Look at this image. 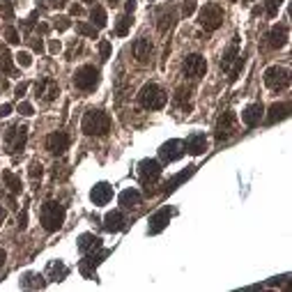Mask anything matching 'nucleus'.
Segmentation results:
<instances>
[{
  "label": "nucleus",
  "instance_id": "obj_1",
  "mask_svg": "<svg viewBox=\"0 0 292 292\" xmlns=\"http://www.w3.org/2000/svg\"><path fill=\"white\" fill-rule=\"evenodd\" d=\"M81 129H83V134H88V136H104V134H108V129H111V118L99 108H90L88 113L83 115Z\"/></svg>",
  "mask_w": 292,
  "mask_h": 292
},
{
  "label": "nucleus",
  "instance_id": "obj_2",
  "mask_svg": "<svg viewBox=\"0 0 292 292\" xmlns=\"http://www.w3.org/2000/svg\"><path fill=\"white\" fill-rule=\"evenodd\" d=\"M40 221L46 233H55V230L62 228V223H64V207L60 203H55V200H49V203L42 205Z\"/></svg>",
  "mask_w": 292,
  "mask_h": 292
},
{
  "label": "nucleus",
  "instance_id": "obj_3",
  "mask_svg": "<svg viewBox=\"0 0 292 292\" xmlns=\"http://www.w3.org/2000/svg\"><path fill=\"white\" fill-rule=\"evenodd\" d=\"M138 101L143 108L148 111H159V108H164L166 101H168V94H166V90H161L157 83H148L140 88L138 92Z\"/></svg>",
  "mask_w": 292,
  "mask_h": 292
},
{
  "label": "nucleus",
  "instance_id": "obj_4",
  "mask_svg": "<svg viewBox=\"0 0 292 292\" xmlns=\"http://www.w3.org/2000/svg\"><path fill=\"white\" fill-rule=\"evenodd\" d=\"M74 85L83 92H92L97 85H99V69L92 67V64H83L79 67L74 74Z\"/></svg>",
  "mask_w": 292,
  "mask_h": 292
},
{
  "label": "nucleus",
  "instance_id": "obj_5",
  "mask_svg": "<svg viewBox=\"0 0 292 292\" xmlns=\"http://www.w3.org/2000/svg\"><path fill=\"white\" fill-rule=\"evenodd\" d=\"M221 23H223V10L218 5H214V3H207V5L200 10V25H203L207 32H212V30H216Z\"/></svg>",
  "mask_w": 292,
  "mask_h": 292
},
{
  "label": "nucleus",
  "instance_id": "obj_6",
  "mask_svg": "<svg viewBox=\"0 0 292 292\" xmlns=\"http://www.w3.org/2000/svg\"><path fill=\"white\" fill-rule=\"evenodd\" d=\"M265 85L272 90H285L287 85H290V74H287V69H283V67H278V64H274V67H269L267 71H265Z\"/></svg>",
  "mask_w": 292,
  "mask_h": 292
},
{
  "label": "nucleus",
  "instance_id": "obj_7",
  "mask_svg": "<svg viewBox=\"0 0 292 292\" xmlns=\"http://www.w3.org/2000/svg\"><path fill=\"white\" fill-rule=\"evenodd\" d=\"M184 152H187L184 140L173 138V140H168V143H164L161 148H159V159H161L164 164H173V161H177V159L184 157Z\"/></svg>",
  "mask_w": 292,
  "mask_h": 292
},
{
  "label": "nucleus",
  "instance_id": "obj_8",
  "mask_svg": "<svg viewBox=\"0 0 292 292\" xmlns=\"http://www.w3.org/2000/svg\"><path fill=\"white\" fill-rule=\"evenodd\" d=\"M25 138H28V129L25 127H10L5 134V145L7 152H23L25 148Z\"/></svg>",
  "mask_w": 292,
  "mask_h": 292
},
{
  "label": "nucleus",
  "instance_id": "obj_9",
  "mask_svg": "<svg viewBox=\"0 0 292 292\" xmlns=\"http://www.w3.org/2000/svg\"><path fill=\"white\" fill-rule=\"evenodd\" d=\"M205 71H207V60L203 58V55L198 53H191L187 55V60H184V74L189 76V79H200V76H205Z\"/></svg>",
  "mask_w": 292,
  "mask_h": 292
},
{
  "label": "nucleus",
  "instance_id": "obj_10",
  "mask_svg": "<svg viewBox=\"0 0 292 292\" xmlns=\"http://www.w3.org/2000/svg\"><path fill=\"white\" fill-rule=\"evenodd\" d=\"M60 94V88H58V83H55L53 79H40L35 83V97L37 99H44V101H53L55 97Z\"/></svg>",
  "mask_w": 292,
  "mask_h": 292
},
{
  "label": "nucleus",
  "instance_id": "obj_11",
  "mask_svg": "<svg viewBox=\"0 0 292 292\" xmlns=\"http://www.w3.org/2000/svg\"><path fill=\"white\" fill-rule=\"evenodd\" d=\"M138 175H140V182H143V184L157 182L159 175H161V164L154 161V159H143L140 166H138Z\"/></svg>",
  "mask_w": 292,
  "mask_h": 292
},
{
  "label": "nucleus",
  "instance_id": "obj_12",
  "mask_svg": "<svg viewBox=\"0 0 292 292\" xmlns=\"http://www.w3.org/2000/svg\"><path fill=\"white\" fill-rule=\"evenodd\" d=\"M235 129H237V115H235L233 111L223 113L216 122V140L228 138L230 134H235Z\"/></svg>",
  "mask_w": 292,
  "mask_h": 292
},
{
  "label": "nucleus",
  "instance_id": "obj_13",
  "mask_svg": "<svg viewBox=\"0 0 292 292\" xmlns=\"http://www.w3.org/2000/svg\"><path fill=\"white\" fill-rule=\"evenodd\" d=\"M67 148H69V136L64 134V131H53V134L46 138V150H49L51 154H62Z\"/></svg>",
  "mask_w": 292,
  "mask_h": 292
},
{
  "label": "nucleus",
  "instance_id": "obj_14",
  "mask_svg": "<svg viewBox=\"0 0 292 292\" xmlns=\"http://www.w3.org/2000/svg\"><path fill=\"white\" fill-rule=\"evenodd\" d=\"M111 198H113V187H111L108 182L94 184L92 191H90V200H92L94 205H106Z\"/></svg>",
  "mask_w": 292,
  "mask_h": 292
},
{
  "label": "nucleus",
  "instance_id": "obj_15",
  "mask_svg": "<svg viewBox=\"0 0 292 292\" xmlns=\"http://www.w3.org/2000/svg\"><path fill=\"white\" fill-rule=\"evenodd\" d=\"M263 115H265L263 104H251V106H246V108L242 111V122L246 124V127H256V124H260Z\"/></svg>",
  "mask_w": 292,
  "mask_h": 292
},
{
  "label": "nucleus",
  "instance_id": "obj_16",
  "mask_svg": "<svg viewBox=\"0 0 292 292\" xmlns=\"http://www.w3.org/2000/svg\"><path fill=\"white\" fill-rule=\"evenodd\" d=\"M79 251L83 253V256L94 253V251H101V239L97 237V235H92V233L81 235L79 237Z\"/></svg>",
  "mask_w": 292,
  "mask_h": 292
},
{
  "label": "nucleus",
  "instance_id": "obj_17",
  "mask_svg": "<svg viewBox=\"0 0 292 292\" xmlns=\"http://www.w3.org/2000/svg\"><path fill=\"white\" fill-rule=\"evenodd\" d=\"M285 42H287V28L285 25H274L267 35V46L269 49H281V46H285Z\"/></svg>",
  "mask_w": 292,
  "mask_h": 292
},
{
  "label": "nucleus",
  "instance_id": "obj_18",
  "mask_svg": "<svg viewBox=\"0 0 292 292\" xmlns=\"http://www.w3.org/2000/svg\"><path fill=\"white\" fill-rule=\"evenodd\" d=\"M168 218H170V209L164 207V209H159L157 214H154L152 218H150V235H157L161 233V230L168 226Z\"/></svg>",
  "mask_w": 292,
  "mask_h": 292
},
{
  "label": "nucleus",
  "instance_id": "obj_19",
  "mask_svg": "<svg viewBox=\"0 0 292 292\" xmlns=\"http://www.w3.org/2000/svg\"><path fill=\"white\" fill-rule=\"evenodd\" d=\"M184 148L191 154H203L207 150V138H205V134H191L184 143Z\"/></svg>",
  "mask_w": 292,
  "mask_h": 292
},
{
  "label": "nucleus",
  "instance_id": "obj_20",
  "mask_svg": "<svg viewBox=\"0 0 292 292\" xmlns=\"http://www.w3.org/2000/svg\"><path fill=\"white\" fill-rule=\"evenodd\" d=\"M104 228L108 230V233H120V230L124 228V216H122V212H108L106 214V218H104Z\"/></svg>",
  "mask_w": 292,
  "mask_h": 292
},
{
  "label": "nucleus",
  "instance_id": "obj_21",
  "mask_svg": "<svg viewBox=\"0 0 292 292\" xmlns=\"http://www.w3.org/2000/svg\"><path fill=\"white\" fill-rule=\"evenodd\" d=\"M120 205H122L124 209H134L140 205V193L136 191V189H124L122 193H120Z\"/></svg>",
  "mask_w": 292,
  "mask_h": 292
},
{
  "label": "nucleus",
  "instance_id": "obj_22",
  "mask_svg": "<svg viewBox=\"0 0 292 292\" xmlns=\"http://www.w3.org/2000/svg\"><path fill=\"white\" fill-rule=\"evenodd\" d=\"M159 23H157V28L161 30V32H168L170 28H173V23H175V10L173 7H164V10L159 12Z\"/></svg>",
  "mask_w": 292,
  "mask_h": 292
},
{
  "label": "nucleus",
  "instance_id": "obj_23",
  "mask_svg": "<svg viewBox=\"0 0 292 292\" xmlns=\"http://www.w3.org/2000/svg\"><path fill=\"white\" fill-rule=\"evenodd\" d=\"M150 51H152V44H150L148 37H140V40H136V44H134V55H136V60H138V62H148Z\"/></svg>",
  "mask_w": 292,
  "mask_h": 292
},
{
  "label": "nucleus",
  "instance_id": "obj_24",
  "mask_svg": "<svg viewBox=\"0 0 292 292\" xmlns=\"http://www.w3.org/2000/svg\"><path fill=\"white\" fill-rule=\"evenodd\" d=\"M46 274H49L51 281H64V276L69 274V269H67V265H64L62 260H53V263L49 265V269H46Z\"/></svg>",
  "mask_w": 292,
  "mask_h": 292
},
{
  "label": "nucleus",
  "instance_id": "obj_25",
  "mask_svg": "<svg viewBox=\"0 0 292 292\" xmlns=\"http://www.w3.org/2000/svg\"><path fill=\"white\" fill-rule=\"evenodd\" d=\"M46 285V281H44V276L42 274H25L23 278H21V287H35V290H40V287H44Z\"/></svg>",
  "mask_w": 292,
  "mask_h": 292
},
{
  "label": "nucleus",
  "instance_id": "obj_26",
  "mask_svg": "<svg viewBox=\"0 0 292 292\" xmlns=\"http://www.w3.org/2000/svg\"><path fill=\"white\" fill-rule=\"evenodd\" d=\"M90 19H92V25L97 30L104 28L106 21H108V19H106V10L101 5H92V10H90Z\"/></svg>",
  "mask_w": 292,
  "mask_h": 292
},
{
  "label": "nucleus",
  "instance_id": "obj_27",
  "mask_svg": "<svg viewBox=\"0 0 292 292\" xmlns=\"http://www.w3.org/2000/svg\"><path fill=\"white\" fill-rule=\"evenodd\" d=\"M287 111H290V106L287 104H274L272 108H269V122H276V120H283L287 118Z\"/></svg>",
  "mask_w": 292,
  "mask_h": 292
},
{
  "label": "nucleus",
  "instance_id": "obj_28",
  "mask_svg": "<svg viewBox=\"0 0 292 292\" xmlns=\"http://www.w3.org/2000/svg\"><path fill=\"white\" fill-rule=\"evenodd\" d=\"M129 28H131V19H129L127 14L118 16V21H115V35L118 37H124L129 32Z\"/></svg>",
  "mask_w": 292,
  "mask_h": 292
},
{
  "label": "nucleus",
  "instance_id": "obj_29",
  "mask_svg": "<svg viewBox=\"0 0 292 292\" xmlns=\"http://www.w3.org/2000/svg\"><path fill=\"white\" fill-rule=\"evenodd\" d=\"M235 58H237V37H235V42L228 46V51H226V53H223V58H221V67H223V69H228L230 62H233Z\"/></svg>",
  "mask_w": 292,
  "mask_h": 292
},
{
  "label": "nucleus",
  "instance_id": "obj_30",
  "mask_svg": "<svg viewBox=\"0 0 292 292\" xmlns=\"http://www.w3.org/2000/svg\"><path fill=\"white\" fill-rule=\"evenodd\" d=\"M3 179H5V182H7V189H10L12 193H21V189H23V187H21V179L16 177L14 173H10V170H5V173H3Z\"/></svg>",
  "mask_w": 292,
  "mask_h": 292
},
{
  "label": "nucleus",
  "instance_id": "obj_31",
  "mask_svg": "<svg viewBox=\"0 0 292 292\" xmlns=\"http://www.w3.org/2000/svg\"><path fill=\"white\" fill-rule=\"evenodd\" d=\"M193 170H196V166H189V170H182V173H179V175H175V177L168 182V191H173V189L177 187L179 182H184V179H189V177H191V175H193Z\"/></svg>",
  "mask_w": 292,
  "mask_h": 292
},
{
  "label": "nucleus",
  "instance_id": "obj_32",
  "mask_svg": "<svg viewBox=\"0 0 292 292\" xmlns=\"http://www.w3.org/2000/svg\"><path fill=\"white\" fill-rule=\"evenodd\" d=\"M0 19H14V7H12V0H3L0 3Z\"/></svg>",
  "mask_w": 292,
  "mask_h": 292
},
{
  "label": "nucleus",
  "instance_id": "obj_33",
  "mask_svg": "<svg viewBox=\"0 0 292 292\" xmlns=\"http://www.w3.org/2000/svg\"><path fill=\"white\" fill-rule=\"evenodd\" d=\"M76 30H79L81 35L97 40V28H94V25H90V23H76Z\"/></svg>",
  "mask_w": 292,
  "mask_h": 292
},
{
  "label": "nucleus",
  "instance_id": "obj_34",
  "mask_svg": "<svg viewBox=\"0 0 292 292\" xmlns=\"http://www.w3.org/2000/svg\"><path fill=\"white\" fill-rule=\"evenodd\" d=\"M5 40H7V44H19V42H21V35L16 32V28L7 25V28H5Z\"/></svg>",
  "mask_w": 292,
  "mask_h": 292
},
{
  "label": "nucleus",
  "instance_id": "obj_35",
  "mask_svg": "<svg viewBox=\"0 0 292 292\" xmlns=\"http://www.w3.org/2000/svg\"><path fill=\"white\" fill-rule=\"evenodd\" d=\"M69 25H71L69 16H55L53 19V28H58V30H67Z\"/></svg>",
  "mask_w": 292,
  "mask_h": 292
},
{
  "label": "nucleus",
  "instance_id": "obj_36",
  "mask_svg": "<svg viewBox=\"0 0 292 292\" xmlns=\"http://www.w3.org/2000/svg\"><path fill=\"white\" fill-rule=\"evenodd\" d=\"M42 173H44L42 164H40V161H32V164H30V177H32V179H40Z\"/></svg>",
  "mask_w": 292,
  "mask_h": 292
},
{
  "label": "nucleus",
  "instance_id": "obj_37",
  "mask_svg": "<svg viewBox=\"0 0 292 292\" xmlns=\"http://www.w3.org/2000/svg\"><path fill=\"white\" fill-rule=\"evenodd\" d=\"M16 62H19L21 67H30V64H32V58H30V53H25V51L23 53L19 51V53H16Z\"/></svg>",
  "mask_w": 292,
  "mask_h": 292
},
{
  "label": "nucleus",
  "instance_id": "obj_38",
  "mask_svg": "<svg viewBox=\"0 0 292 292\" xmlns=\"http://www.w3.org/2000/svg\"><path fill=\"white\" fill-rule=\"evenodd\" d=\"M99 55H101V60H108V55H111V42H99Z\"/></svg>",
  "mask_w": 292,
  "mask_h": 292
},
{
  "label": "nucleus",
  "instance_id": "obj_39",
  "mask_svg": "<svg viewBox=\"0 0 292 292\" xmlns=\"http://www.w3.org/2000/svg\"><path fill=\"white\" fill-rule=\"evenodd\" d=\"M189 94H191V92H189L187 88H179L177 90V97H175V104H182L184 106V101L189 99Z\"/></svg>",
  "mask_w": 292,
  "mask_h": 292
},
{
  "label": "nucleus",
  "instance_id": "obj_40",
  "mask_svg": "<svg viewBox=\"0 0 292 292\" xmlns=\"http://www.w3.org/2000/svg\"><path fill=\"white\" fill-rule=\"evenodd\" d=\"M19 113H21V115H28V118H30V115L35 113V111H32V106H30L28 101H21V104H19Z\"/></svg>",
  "mask_w": 292,
  "mask_h": 292
},
{
  "label": "nucleus",
  "instance_id": "obj_41",
  "mask_svg": "<svg viewBox=\"0 0 292 292\" xmlns=\"http://www.w3.org/2000/svg\"><path fill=\"white\" fill-rule=\"evenodd\" d=\"M278 7H281V0H269V5H267V14L274 16L278 12Z\"/></svg>",
  "mask_w": 292,
  "mask_h": 292
},
{
  "label": "nucleus",
  "instance_id": "obj_42",
  "mask_svg": "<svg viewBox=\"0 0 292 292\" xmlns=\"http://www.w3.org/2000/svg\"><path fill=\"white\" fill-rule=\"evenodd\" d=\"M193 10H196V0H187V3H184V14L191 16Z\"/></svg>",
  "mask_w": 292,
  "mask_h": 292
},
{
  "label": "nucleus",
  "instance_id": "obj_43",
  "mask_svg": "<svg viewBox=\"0 0 292 292\" xmlns=\"http://www.w3.org/2000/svg\"><path fill=\"white\" fill-rule=\"evenodd\" d=\"M46 5H51V7H55V10H60V7L67 5V0H49Z\"/></svg>",
  "mask_w": 292,
  "mask_h": 292
},
{
  "label": "nucleus",
  "instance_id": "obj_44",
  "mask_svg": "<svg viewBox=\"0 0 292 292\" xmlns=\"http://www.w3.org/2000/svg\"><path fill=\"white\" fill-rule=\"evenodd\" d=\"M12 113V106L10 104H3L0 106V118H5V115H10Z\"/></svg>",
  "mask_w": 292,
  "mask_h": 292
},
{
  "label": "nucleus",
  "instance_id": "obj_45",
  "mask_svg": "<svg viewBox=\"0 0 292 292\" xmlns=\"http://www.w3.org/2000/svg\"><path fill=\"white\" fill-rule=\"evenodd\" d=\"M124 7H127V12L131 14V12L136 10V0H127V5H124Z\"/></svg>",
  "mask_w": 292,
  "mask_h": 292
},
{
  "label": "nucleus",
  "instance_id": "obj_46",
  "mask_svg": "<svg viewBox=\"0 0 292 292\" xmlns=\"http://www.w3.org/2000/svg\"><path fill=\"white\" fill-rule=\"evenodd\" d=\"M25 88H28V83H21V85H16V97H21V94L25 92Z\"/></svg>",
  "mask_w": 292,
  "mask_h": 292
},
{
  "label": "nucleus",
  "instance_id": "obj_47",
  "mask_svg": "<svg viewBox=\"0 0 292 292\" xmlns=\"http://www.w3.org/2000/svg\"><path fill=\"white\" fill-rule=\"evenodd\" d=\"M49 49H51V53H58V51H60V42H51Z\"/></svg>",
  "mask_w": 292,
  "mask_h": 292
},
{
  "label": "nucleus",
  "instance_id": "obj_48",
  "mask_svg": "<svg viewBox=\"0 0 292 292\" xmlns=\"http://www.w3.org/2000/svg\"><path fill=\"white\" fill-rule=\"evenodd\" d=\"M32 49L40 51V53H42V51H44V44H42V42H32Z\"/></svg>",
  "mask_w": 292,
  "mask_h": 292
},
{
  "label": "nucleus",
  "instance_id": "obj_49",
  "mask_svg": "<svg viewBox=\"0 0 292 292\" xmlns=\"http://www.w3.org/2000/svg\"><path fill=\"white\" fill-rule=\"evenodd\" d=\"M71 14H74V16H79V14H83V10H81L79 5H74V7H71Z\"/></svg>",
  "mask_w": 292,
  "mask_h": 292
},
{
  "label": "nucleus",
  "instance_id": "obj_50",
  "mask_svg": "<svg viewBox=\"0 0 292 292\" xmlns=\"http://www.w3.org/2000/svg\"><path fill=\"white\" fill-rule=\"evenodd\" d=\"M5 265V251H0V267Z\"/></svg>",
  "mask_w": 292,
  "mask_h": 292
},
{
  "label": "nucleus",
  "instance_id": "obj_51",
  "mask_svg": "<svg viewBox=\"0 0 292 292\" xmlns=\"http://www.w3.org/2000/svg\"><path fill=\"white\" fill-rule=\"evenodd\" d=\"M3 218H5V209L0 207V221H3Z\"/></svg>",
  "mask_w": 292,
  "mask_h": 292
},
{
  "label": "nucleus",
  "instance_id": "obj_52",
  "mask_svg": "<svg viewBox=\"0 0 292 292\" xmlns=\"http://www.w3.org/2000/svg\"><path fill=\"white\" fill-rule=\"evenodd\" d=\"M83 3H88V5H94V3H97V0H83Z\"/></svg>",
  "mask_w": 292,
  "mask_h": 292
},
{
  "label": "nucleus",
  "instance_id": "obj_53",
  "mask_svg": "<svg viewBox=\"0 0 292 292\" xmlns=\"http://www.w3.org/2000/svg\"><path fill=\"white\" fill-rule=\"evenodd\" d=\"M108 3H111V5H115V3H118V0H108Z\"/></svg>",
  "mask_w": 292,
  "mask_h": 292
}]
</instances>
